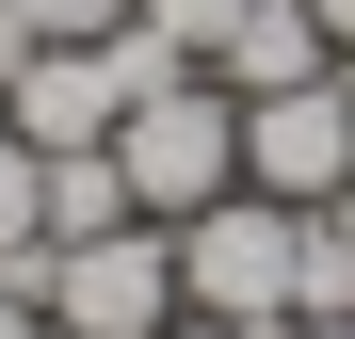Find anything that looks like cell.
<instances>
[{
  "label": "cell",
  "mask_w": 355,
  "mask_h": 339,
  "mask_svg": "<svg viewBox=\"0 0 355 339\" xmlns=\"http://www.w3.org/2000/svg\"><path fill=\"white\" fill-rule=\"evenodd\" d=\"M339 97H355V49H339Z\"/></svg>",
  "instance_id": "cell-15"
},
{
  "label": "cell",
  "mask_w": 355,
  "mask_h": 339,
  "mask_svg": "<svg viewBox=\"0 0 355 339\" xmlns=\"http://www.w3.org/2000/svg\"><path fill=\"white\" fill-rule=\"evenodd\" d=\"M49 243V146H17V113H0V275Z\"/></svg>",
  "instance_id": "cell-7"
},
{
  "label": "cell",
  "mask_w": 355,
  "mask_h": 339,
  "mask_svg": "<svg viewBox=\"0 0 355 339\" xmlns=\"http://www.w3.org/2000/svg\"><path fill=\"white\" fill-rule=\"evenodd\" d=\"M0 339H49V307H33V291H17V275H0Z\"/></svg>",
  "instance_id": "cell-12"
},
{
  "label": "cell",
  "mask_w": 355,
  "mask_h": 339,
  "mask_svg": "<svg viewBox=\"0 0 355 339\" xmlns=\"http://www.w3.org/2000/svg\"><path fill=\"white\" fill-rule=\"evenodd\" d=\"M17 291L49 307V339H162L178 323V226H97V243H33Z\"/></svg>",
  "instance_id": "cell-3"
},
{
  "label": "cell",
  "mask_w": 355,
  "mask_h": 339,
  "mask_svg": "<svg viewBox=\"0 0 355 339\" xmlns=\"http://www.w3.org/2000/svg\"><path fill=\"white\" fill-rule=\"evenodd\" d=\"M178 307H210V323H291L307 307V210L291 194H210V210H178Z\"/></svg>",
  "instance_id": "cell-1"
},
{
  "label": "cell",
  "mask_w": 355,
  "mask_h": 339,
  "mask_svg": "<svg viewBox=\"0 0 355 339\" xmlns=\"http://www.w3.org/2000/svg\"><path fill=\"white\" fill-rule=\"evenodd\" d=\"M243 178H259V194H291V210H323V194L355 178V97H339V65H323V81L243 97Z\"/></svg>",
  "instance_id": "cell-4"
},
{
  "label": "cell",
  "mask_w": 355,
  "mask_h": 339,
  "mask_svg": "<svg viewBox=\"0 0 355 339\" xmlns=\"http://www.w3.org/2000/svg\"><path fill=\"white\" fill-rule=\"evenodd\" d=\"M17 17H33V33H49V49H97V33H113V17H130V0H17Z\"/></svg>",
  "instance_id": "cell-9"
},
{
  "label": "cell",
  "mask_w": 355,
  "mask_h": 339,
  "mask_svg": "<svg viewBox=\"0 0 355 339\" xmlns=\"http://www.w3.org/2000/svg\"><path fill=\"white\" fill-rule=\"evenodd\" d=\"M323 33H339V49H355V0H323Z\"/></svg>",
  "instance_id": "cell-14"
},
{
  "label": "cell",
  "mask_w": 355,
  "mask_h": 339,
  "mask_svg": "<svg viewBox=\"0 0 355 339\" xmlns=\"http://www.w3.org/2000/svg\"><path fill=\"white\" fill-rule=\"evenodd\" d=\"M113 178H130V210H146V226L210 210V194H243V97H226L210 65L146 81L130 113H113Z\"/></svg>",
  "instance_id": "cell-2"
},
{
  "label": "cell",
  "mask_w": 355,
  "mask_h": 339,
  "mask_svg": "<svg viewBox=\"0 0 355 339\" xmlns=\"http://www.w3.org/2000/svg\"><path fill=\"white\" fill-rule=\"evenodd\" d=\"M259 339H355V307H291V323H259Z\"/></svg>",
  "instance_id": "cell-11"
},
{
  "label": "cell",
  "mask_w": 355,
  "mask_h": 339,
  "mask_svg": "<svg viewBox=\"0 0 355 339\" xmlns=\"http://www.w3.org/2000/svg\"><path fill=\"white\" fill-rule=\"evenodd\" d=\"M130 17H146V33H178V49H194V65H210V33L243 17V0H130Z\"/></svg>",
  "instance_id": "cell-8"
},
{
  "label": "cell",
  "mask_w": 355,
  "mask_h": 339,
  "mask_svg": "<svg viewBox=\"0 0 355 339\" xmlns=\"http://www.w3.org/2000/svg\"><path fill=\"white\" fill-rule=\"evenodd\" d=\"M162 339H243V323H210V307H178V323H162Z\"/></svg>",
  "instance_id": "cell-13"
},
{
  "label": "cell",
  "mask_w": 355,
  "mask_h": 339,
  "mask_svg": "<svg viewBox=\"0 0 355 339\" xmlns=\"http://www.w3.org/2000/svg\"><path fill=\"white\" fill-rule=\"evenodd\" d=\"M97 226H130V178H113V146H65L49 162V243H97Z\"/></svg>",
  "instance_id": "cell-6"
},
{
  "label": "cell",
  "mask_w": 355,
  "mask_h": 339,
  "mask_svg": "<svg viewBox=\"0 0 355 339\" xmlns=\"http://www.w3.org/2000/svg\"><path fill=\"white\" fill-rule=\"evenodd\" d=\"M33 49H49V33L17 17V0H0V97H17V65H33Z\"/></svg>",
  "instance_id": "cell-10"
},
{
  "label": "cell",
  "mask_w": 355,
  "mask_h": 339,
  "mask_svg": "<svg viewBox=\"0 0 355 339\" xmlns=\"http://www.w3.org/2000/svg\"><path fill=\"white\" fill-rule=\"evenodd\" d=\"M323 65H339L323 0H243V17L210 33V81H226V97H275V81H323Z\"/></svg>",
  "instance_id": "cell-5"
}]
</instances>
